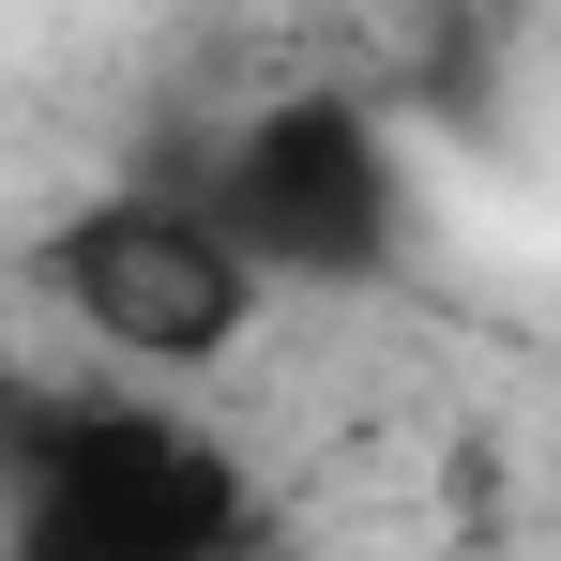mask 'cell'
<instances>
[{"label": "cell", "instance_id": "1", "mask_svg": "<svg viewBox=\"0 0 561 561\" xmlns=\"http://www.w3.org/2000/svg\"><path fill=\"white\" fill-rule=\"evenodd\" d=\"M274 501L168 394H31L0 425V561H259Z\"/></svg>", "mask_w": 561, "mask_h": 561}, {"label": "cell", "instance_id": "2", "mask_svg": "<svg viewBox=\"0 0 561 561\" xmlns=\"http://www.w3.org/2000/svg\"><path fill=\"white\" fill-rule=\"evenodd\" d=\"M31 274H46V304H61L137 394L213 379L259 319H274L259 259L197 213V183H106V197H77V213L31 243Z\"/></svg>", "mask_w": 561, "mask_h": 561}, {"label": "cell", "instance_id": "3", "mask_svg": "<svg viewBox=\"0 0 561 561\" xmlns=\"http://www.w3.org/2000/svg\"><path fill=\"white\" fill-rule=\"evenodd\" d=\"M183 183H197V213L259 259V288H365V274L410 259V152H394V122L350 106V92L243 106Z\"/></svg>", "mask_w": 561, "mask_h": 561}]
</instances>
